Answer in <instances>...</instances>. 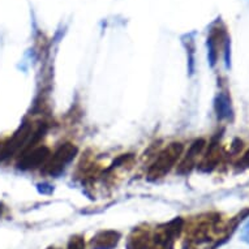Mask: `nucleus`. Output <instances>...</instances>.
Returning <instances> with one entry per match:
<instances>
[{
    "label": "nucleus",
    "mask_w": 249,
    "mask_h": 249,
    "mask_svg": "<svg viewBox=\"0 0 249 249\" xmlns=\"http://www.w3.org/2000/svg\"><path fill=\"white\" fill-rule=\"evenodd\" d=\"M67 249H85V241H84V237L81 236L71 237V240L70 243H68Z\"/></svg>",
    "instance_id": "nucleus-7"
},
{
    "label": "nucleus",
    "mask_w": 249,
    "mask_h": 249,
    "mask_svg": "<svg viewBox=\"0 0 249 249\" xmlns=\"http://www.w3.org/2000/svg\"><path fill=\"white\" fill-rule=\"evenodd\" d=\"M205 145H206V142H205L204 140H197V141H195V142L191 145L189 150L187 151V154L184 155L181 163L179 164L180 174H187V172H189L192 170L193 166L196 164L197 158L202 154Z\"/></svg>",
    "instance_id": "nucleus-4"
},
{
    "label": "nucleus",
    "mask_w": 249,
    "mask_h": 249,
    "mask_svg": "<svg viewBox=\"0 0 249 249\" xmlns=\"http://www.w3.org/2000/svg\"><path fill=\"white\" fill-rule=\"evenodd\" d=\"M49 249H55V248H49Z\"/></svg>",
    "instance_id": "nucleus-9"
},
{
    "label": "nucleus",
    "mask_w": 249,
    "mask_h": 249,
    "mask_svg": "<svg viewBox=\"0 0 249 249\" xmlns=\"http://www.w3.org/2000/svg\"><path fill=\"white\" fill-rule=\"evenodd\" d=\"M50 150L45 146H36L33 149L22 153L20 162H18V167L22 170H30V168L39 167L47 162L50 158Z\"/></svg>",
    "instance_id": "nucleus-3"
},
{
    "label": "nucleus",
    "mask_w": 249,
    "mask_h": 249,
    "mask_svg": "<svg viewBox=\"0 0 249 249\" xmlns=\"http://www.w3.org/2000/svg\"><path fill=\"white\" fill-rule=\"evenodd\" d=\"M237 167L240 170H245V168H249V150L245 151V154L241 157V160L237 162Z\"/></svg>",
    "instance_id": "nucleus-8"
},
{
    "label": "nucleus",
    "mask_w": 249,
    "mask_h": 249,
    "mask_svg": "<svg viewBox=\"0 0 249 249\" xmlns=\"http://www.w3.org/2000/svg\"><path fill=\"white\" fill-rule=\"evenodd\" d=\"M184 146L180 142H172L167 147H164L149 168V172H147L149 179L157 180L163 178L181 158Z\"/></svg>",
    "instance_id": "nucleus-1"
},
{
    "label": "nucleus",
    "mask_w": 249,
    "mask_h": 249,
    "mask_svg": "<svg viewBox=\"0 0 249 249\" xmlns=\"http://www.w3.org/2000/svg\"><path fill=\"white\" fill-rule=\"evenodd\" d=\"M119 240H120V233L118 231H112V230L101 231L93 237L91 247L93 249H112L118 245Z\"/></svg>",
    "instance_id": "nucleus-5"
},
{
    "label": "nucleus",
    "mask_w": 249,
    "mask_h": 249,
    "mask_svg": "<svg viewBox=\"0 0 249 249\" xmlns=\"http://www.w3.org/2000/svg\"><path fill=\"white\" fill-rule=\"evenodd\" d=\"M76 154H77V147L74 146L73 143L67 142L61 145L53 154L50 155L47 162L43 164V167H45L43 171L49 175H56L64 170V167L73 160Z\"/></svg>",
    "instance_id": "nucleus-2"
},
{
    "label": "nucleus",
    "mask_w": 249,
    "mask_h": 249,
    "mask_svg": "<svg viewBox=\"0 0 249 249\" xmlns=\"http://www.w3.org/2000/svg\"><path fill=\"white\" fill-rule=\"evenodd\" d=\"M150 236L146 231L137 230L133 232L129 240H128L127 249H149L150 248Z\"/></svg>",
    "instance_id": "nucleus-6"
}]
</instances>
